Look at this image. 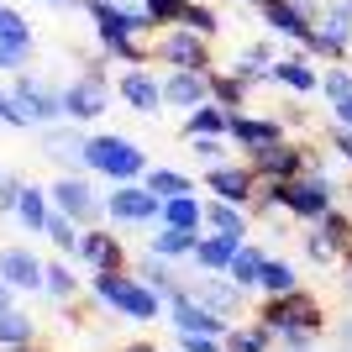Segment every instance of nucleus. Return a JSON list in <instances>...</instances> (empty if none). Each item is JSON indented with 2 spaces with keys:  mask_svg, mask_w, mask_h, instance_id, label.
Returning a JSON list of instances; mask_svg holds the SVG:
<instances>
[{
  "mask_svg": "<svg viewBox=\"0 0 352 352\" xmlns=\"http://www.w3.org/2000/svg\"><path fill=\"white\" fill-rule=\"evenodd\" d=\"M89 294L100 300L105 310H116V316H126V321H158L163 316V300L158 289H147L142 279H137L132 268H111V274H89Z\"/></svg>",
  "mask_w": 352,
  "mask_h": 352,
  "instance_id": "f257e3e1",
  "label": "nucleus"
},
{
  "mask_svg": "<svg viewBox=\"0 0 352 352\" xmlns=\"http://www.w3.org/2000/svg\"><path fill=\"white\" fill-rule=\"evenodd\" d=\"M85 174H100L111 184H132L147 174V153L121 132H95L85 137Z\"/></svg>",
  "mask_w": 352,
  "mask_h": 352,
  "instance_id": "f03ea898",
  "label": "nucleus"
},
{
  "mask_svg": "<svg viewBox=\"0 0 352 352\" xmlns=\"http://www.w3.org/2000/svg\"><path fill=\"white\" fill-rule=\"evenodd\" d=\"M279 195H284V216L310 226V221H321L326 210L337 206V179L326 168H305L300 179H279Z\"/></svg>",
  "mask_w": 352,
  "mask_h": 352,
  "instance_id": "7ed1b4c3",
  "label": "nucleus"
},
{
  "mask_svg": "<svg viewBox=\"0 0 352 352\" xmlns=\"http://www.w3.org/2000/svg\"><path fill=\"white\" fill-rule=\"evenodd\" d=\"M258 321H263L268 331L305 326V331L321 337V331H326V305L305 289V284H300V289H289V294H263V300H258Z\"/></svg>",
  "mask_w": 352,
  "mask_h": 352,
  "instance_id": "20e7f679",
  "label": "nucleus"
},
{
  "mask_svg": "<svg viewBox=\"0 0 352 352\" xmlns=\"http://www.w3.org/2000/svg\"><path fill=\"white\" fill-rule=\"evenodd\" d=\"M153 63H168V69H195V74H210L216 69V58H210V37H200V32L179 27V21H168V27L153 32Z\"/></svg>",
  "mask_w": 352,
  "mask_h": 352,
  "instance_id": "39448f33",
  "label": "nucleus"
},
{
  "mask_svg": "<svg viewBox=\"0 0 352 352\" xmlns=\"http://www.w3.org/2000/svg\"><path fill=\"white\" fill-rule=\"evenodd\" d=\"M111 111V85H105V63H89L74 85H63V121L89 126Z\"/></svg>",
  "mask_w": 352,
  "mask_h": 352,
  "instance_id": "423d86ee",
  "label": "nucleus"
},
{
  "mask_svg": "<svg viewBox=\"0 0 352 352\" xmlns=\"http://www.w3.org/2000/svg\"><path fill=\"white\" fill-rule=\"evenodd\" d=\"M105 221H116V226H163V200L147 190L142 179L116 184L105 195Z\"/></svg>",
  "mask_w": 352,
  "mask_h": 352,
  "instance_id": "0eeeda50",
  "label": "nucleus"
},
{
  "mask_svg": "<svg viewBox=\"0 0 352 352\" xmlns=\"http://www.w3.org/2000/svg\"><path fill=\"white\" fill-rule=\"evenodd\" d=\"M252 11L268 32H279L289 43H305L316 32V0H252Z\"/></svg>",
  "mask_w": 352,
  "mask_h": 352,
  "instance_id": "6e6552de",
  "label": "nucleus"
},
{
  "mask_svg": "<svg viewBox=\"0 0 352 352\" xmlns=\"http://www.w3.org/2000/svg\"><path fill=\"white\" fill-rule=\"evenodd\" d=\"M47 200H53V210H63V216H74L79 226H100V216H105V200L95 190H89L79 174H63V179H53L47 184Z\"/></svg>",
  "mask_w": 352,
  "mask_h": 352,
  "instance_id": "1a4fd4ad",
  "label": "nucleus"
},
{
  "mask_svg": "<svg viewBox=\"0 0 352 352\" xmlns=\"http://www.w3.org/2000/svg\"><path fill=\"white\" fill-rule=\"evenodd\" d=\"M168 326H174L179 337H226V331H232V321L216 316L210 305H200L190 289H179L174 300H168Z\"/></svg>",
  "mask_w": 352,
  "mask_h": 352,
  "instance_id": "9d476101",
  "label": "nucleus"
},
{
  "mask_svg": "<svg viewBox=\"0 0 352 352\" xmlns=\"http://www.w3.org/2000/svg\"><path fill=\"white\" fill-rule=\"evenodd\" d=\"M200 184H206L216 200H232V206H252V195H258V184H263V179H258V168H252L248 158H242V163L226 158V163H210Z\"/></svg>",
  "mask_w": 352,
  "mask_h": 352,
  "instance_id": "9b49d317",
  "label": "nucleus"
},
{
  "mask_svg": "<svg viewBox=\"0 0 352 352\" xmlns=\"http://www.w3.org/2000/svg\"><path fill=\"white\" fill-rule=\"evenodd\" d=\"M11 95L21 100V111H27L32 126H58V121H63V89L43 85V79H32L27 69L11 79Z\"/></svg>",
  "mask_w": 352,
  "mask_h": 352,
  "instance_id": "f8f14e48",
  "label": "nucleus"
},
{
  "mask_svg": "<svg viewBox=\"0 0 352 352\" xmlns=\"http://www.w3.org/2000/svg\"><path fill=\"white\" fill-rule=\"evenodd\" d=\"M74 258H79L89 274L132 268V263H126V242H121L116 232H105V226H85V232H79V248H74Z\"/></svg>",
  "mask_w": 352,
  "mask_h": 352,
  "instance_id": "ddd939ff",
  "label": "nucleus"
},
{
  "mask_svg": "<svg viewBox=\"0 0 352 352\" xmlns=\"http://www.w3.org/2000/svg\"><path fill=\"white\" fill-rule=\"evenodd\" d=\"M184 289L200 300V305H210L216 316H242V305H248V294L252 289H242V284H232L226 274H195V284H184Z\"/></svg>",
  "mask_w": 352,
  "mask_h": 352,
  "instance_id": "4468645a",
  "label": "nucleus"
},
{
  "mask_svg": "<svg viewBox=\"0 0 352 352\" xmlns=\"http://www.w3.org/2000/svg\"><path fill=\"white\" fill-rule=\"evenodd\" d=\"M116 95H121L126 111H137V116H158V111H163V79H158V74H147V63H142V69H121Z\"/></svg>",
  "mask_w": 352,
  "mask_h": 352,
  "instance_id": "2eb2a0df",
  "label": "nucleus"
},
{
  "mask_svg": "<svg viewBox=\"0 0 352 352\" xmlns=\"http://www.w3.org/2000/svg\"><path fill=\"white\" fill-rule=\"evenodd\" d=\"M284 137H289V126L279 121V111H263V116H252V111H236V116H232V132H226V142H236L242 153H252V147L284 142Z\"/></svg>",
  "mask_w": 352,
  "mask_h": 352,
  "instance_id": "dca6fc26",
  "label": "nucleus"
},
{
  "mask_svg": "<svg viewBox=\"0 0 352 352\" xmlns=\"http://www.w3.org/2000/svg\"><path fill=\"white\" fill-rule=\"evenodd\" d=\"M210 100V74H195V69H168L163 74V105H174L190 116L195 105Z\"/></svg>",
  "mask_w": 352,
  "mask_h": 352,
  "instance_id": "f3484780",
  "label": "nucleus"
},
{
  "mask_svg": "<svg viewBox=\"0 0 352 352\" xmlns=\"http://www.w3.org/2000/svg\"><path fill=\"white\" fill-rule=\"evenodd\" d=\"M248 236H232V232H200V242H195V274H226L236 258V248H242Z\"/></svg>",
  "mask_w": 352,
  "mask_h": 352,
  "instance_id": "a211bd4d",
  "label": "nucleus"
},
{
  "mask_svg": "<svg viewBox=\"0 0 352 352\" xmlns=\"http://www.w3.org/2000/svg\"><path fill=\"white\" fill-rule=\"evenodd\" d=\"M274 85H284L289 95H321V69H316V58L310 53H289V58L274 63Z\"/></svg>",
  "mask_w": 352,
  "mask_h": 352,
  "instance_id": "6ab92c4d",
  "label": "nucleus"
},
{
  "mask_svg": "<svg viewBox=\"0 0 352 352\" xmlns=\"http://www.w3.org/2000/svg\"><path fill=\"white\" fill-rule=\"evenodd\" d=\"M0 279L11 289H43V258L27 248H6L0 252Z\"/></svg>",
  "mask_w": 352,
  "mask_h": 352,
  "instance_id": "aec40b11",
  "label": "nucleus"
},
{
  "mask_svg": "<svg viewBox=\"0 0 352 352\" xmlns=\"http://www.w3.org/2000/svg\"><path fill=\"white\" fill-rule=\"evenodd\" d=\"M43 147L47 158L69 163V168H85V132L74 121H58V126H43Z\"/></svg>",
  "mask_w": 352,
  "mask_h": 352,
  "instance_id": "412c9836",
  "label": "nucleus"
},
{
  "mask_svg": "<svg viewBox=\"0 0 352 352\" xmlns=\"http://www.w3.org/2000/svg\"><path fill=\"white\" fill-rule=\"evenodd\" d=\"M321 95L331 100L337 126H352V69H347V63H331V69L321 74Z\"/></svg>",
  "mask_w": 352,
  "mask_h": 352,
  "instance_id": "4be33fe9",
  "label": "nucleus"
},
{
  "mask_svg": "<svg viewBox=\"0 0 352 352\" xmlns=\"http://www.w3.org/2000/svg\"><path fill=\"white\" fill-rule=\"evenodd\" d=\"M232 116H236V111L206 100V105H195L190 116H184V137H226V132H232Z\"/></svg>",
  "mask_w": 352,
  "mask_h": 352,
  "instance_id": "5701e85b",
  "label": "nucleus"
},
{
  "mask_svg": "<svg viewBox=\"0 0 352 352\" xmlns=\"http://www.w3.org/2000/svg\"><path fill=\"white\" fill-rule=\"evenodd\" d=\"M300 53H310L316 63H352V37H337V32L316 27L305 43H300Z\"/></svg>",
  "mask_w": 352,
  "mask_h": 352,
  "instance_id": "b1692460",
  "label": "nucleus"
},
{
  "mask_svg": "<svg viewBox=\"0 0 352 352\" xmlns=\"http://www.w3.org/2000/svg\"><path fill=\"white\" fill-rule=\"evenodd\" d=\"M195 242H200V232H184V226H158V232H153V252L168 258V263H190Z\"/></svg>",
  "mask_w": 352,
  "mask_h": 352,
  "instance_id": "393cba45",
  "label": "nucleus"
},
{
  "mask_svg": "<svg viewBox=\"0 0 352 352\" xmlns=\"http://www.w3.org/2000/svg\"><path fill=\"white\" fill-rule=\"evenodd\" d=\"M163 226L206 232V200H200V195H174V200H163Z\"/></svg>",
  "mask_w": 352,
  "mask_h": 352,
  "instance_id": "a878e982",
  "label": "nucleus"
},
{
  "mask_svg": "<svg viewBox=\"0 0 352 352\" xmlns=\"http://www.w3.org/2000/svg\"><path fill=\"white\" fill-rule=\"evenodd\" d=\"M132 274H137V279L147 284V289H158L163 300H174V294L184 289V284L174 279V263H168V258H158V252H147V258H142V263L132 268Z\"/></svg>",
  "mask_w": 352,
  "mask_h": 352,
  "instance_id": "bb28decb",
  "label": "nucleus"
},
{
  "mask_svg": "<svg viewBox=\"0 0 352 352\" xmlns=\"http://www.w3.org/2000/svg\"><path fill=\"white\" fill-rule=\"evenodd\" d=\"M47 216H53V200H47L43 184H27L21 200H16V221L27 226V232H47Z\"/></svg>",
  "mask_w": 352,
  "mask_h": 352,
  "instance_id": "cd10ccee",
  "label": "nucleus"
},
{
  "mask_svg": "<svg viewBox=\"0 0 352 352\" xmlns=\"http://www.w3.org/2000/svg\"><path fill=\"white\" fill-rule=\"evenodd\" d=\"M206 232H232V236H248V206H232V200H206Z\"/></svg>",
  "mask_w": 352,
  "mask_h": 352,
  "instance_id": "c85d7f7f",
  "label": "nucleus"
},
{
  "mask_svg": "<svg viewBox=\"0 0 352 352\" xmlns=\"http://www.w3.org/2000/svg\"><path fill=\"white\" fill-rule=\"evenodd\" d=\"M248 95H252L248 79H236L232 69H210V100H216V105H226V111H242V105H248Z\"/></svg>",
  "mask_w": 352,
  "mask_h": 352,
  "instance_id": "c756f323",
  "label": "nucleus"
},
{
  "mask_svg": "<svg viewBox=\"0 0 352 352\" xmlns=\"http://www.w3.org/2000/svg\"><path fill=\"white\" fill-rule=\"evenodd\" d=\"M300 289V268L289 258H263V274H258V294H289Z\"/></svg>",
  "mask_w": 352,
  "mask_h": 352,
  "instance_id": "7c9ffc66",
  "label": "nucleus"
},
{
  "mask_svg": "<svg viewBox=\"0 0 352 352\" xmlns=\"http://www.w3.org/2000/svg\"><path fill=\"white\" fill-rule=\"evenodd\" d=\"M263 258H268V252L258 248V242H242V248H236V258H232V268H226V279H232V284H242V289H258Z\"/></svg>",
  "mask_w": 352,
  "mask_h": 352,
  "instance_id": "2f4dec72",
  "label": "nucleus"
},
{
  "mask_svg": "<svg viewBox=\"0 0 352 352\" xmlns=\"http://www.w3.org/2000/svg\"><path fill=\"white\" fill-rule=\"evenodd\" d=\"M179 27H190V32H200V37L216 43L221 37V11L210 0H184V6H179Z\"/></svg>",
  "mask_w": 352,
  "mask_h": 352,
  "instance_id": "473e14b6",
  "label": "nucleus"
},
{
  "mask_svg": "<svg viewBox=\"0 0 352 352\" xmlns=\"http://www.w3.org/2000/svg\"><path fill=\"white\" fill-rule=\"evenodd\" d=\"M142 184L158 195V200H174V195H195V190H200V184H195L184 168H147Z\"/></svg>",
  "mask_w": 352,
  "mask_h": 352,
  "instance_id": "72a5a7b5",
  "label": "nucleus"
},
{
  "mask_svg": "<svg viewBox=\"0 0 352 352\" xmlns=\"http://www.w3.org/2000/svg\"><path fill=\"white\" fill-rule=\"evenodd\" d=\"M32 342H37L32 316H27V310H16V305H6V310H0V347H32Z\"/></svg>",
  "mask_w": 352,
  "mask_h": 352,
  "instance_id": "f704fd0d",
  "label": "nucleus"
},
{
  "mask_svg": "<svg viewBox=\"0 0 352 352\" xmlns=\"http://www.w3.org/2000/svg\"><path fill=\"white\" fill-rule=\"evenodd\" d=\"M274 331H268L263 321H248V326H232L226 331V352H274Z\"/></svg>",
  "mask_w": 352,
  "mask_h": 352,
  "instance_id": "c9c22d12",
  "label": "nucleus"
},
{
  "mask_svg": "<svg viewBox=\"0 0 352 352\" xmlns=\"http://www.w3.org/2000/svg\"><path fill=\"white\" fill-rule=\"evenodd\" d=\"M43 294H53L58 305H69L74 294H79V274H74L63 258H53V263H43Z\"/></svg>",
  "mask_w": 352,
  "mask_h": 352,
  "instance_id": "e433bc0d",
  "label": "nucleus"
},
{
  "mask_svg": "<svg viewBox=\"0 0 352 352\" xmlns=\"http://www.w3.org/2000/svg\"><path fill=\"white\" fill-rule=\"evenodd\" d=\"M316 27L352 37V0H316Z\"/></svg>",
  "mask_w": 352,
  "mask_h": 352,
  "instance_id": "4c0bfd02",
  "label": "nucleus"
},
{
  "mask_svg": "<svg viewBox=\"0 0 352 352\" xmlns=\"http://www.w3.org/2000/svg\"><path fill=\"white\" fill-rule=\"evenodd\" d=\"M79 232H85V226H79V221H74V216H63V210H53V216H47V242H53V248H58V252H69V258H74V248H79Z\"/></svg>",
  "mask_w": 352,
  "mask_h": 352,
  "instance_id": "58836bf2",
  "label": "nucleus"
},
{
  "mask_svg": "<svg viewBox=\"0 0 352 352\" xmlns=\"http://www.w3.org/2000/svg\"><path fill=\"white\" fill-rule=\"evenodd\" d=\"M305 258H310V263H342V248L316 226V221L305 226Z\"/></svg>",
  "mask_w": 352,
  "mask_h": 352,
  "instance_id": "ea45409f",
  "label": "nucleus"
},
{
  "mask_svg": "<svg viewBox=\"0 0 352 352\" xmlns=\"http://www.w3.org/2000/svg\"><path fill=\"white\" fill-rule=\"evenodd\" d=\"M32 63V37H0V74H21Z\"/></svg>",
  "mask_w": 352,
  "mask_h": 352,
  "instance_id": "a19ab883",
  "label": "nucleus"
},
{
  "mask_svg": "<svg viewBox=\"0 0 352 352\" xmlns=\"http://www.w3.org/2000/svg\"><path fill=\"white\" fill-rule=\"evenodd\" d=\"M316 226H321V232L331 236V242H337L342 252L352 248V216H347V210H342V206H331V210H326L321 221H316Z\"/></svg>",
  "mask_w": 352,
  "mask_h": 352,
  "instance_id": "79ce46f5",
  "label": "nucleus"
},
{
  "mask_svg": "<svg viewBox=\"0 0 352 352\" xmlns=\"http://www.w3.org/2000/svg\"><path fill=\"white\" fill-rule=\"evenodd\" d=\"M184 142H190V153L206 163V168H210V163H226V147H221L226 137H184Z\"/></svg>",
  "mask_w": 352,
  "mask_h": 352,
  "instance_id": "37998d69",
  "label": "nucleus"
},
{
  "mask_svg": "<svg viewBox=\"0 0 352 352\" xmlns=\"http://www.w3.org/2000/svg\"><path fill=\"white\" fill-rule=\"evenodd\" d=\"M226 69H232L236 79H248V85H268V79H274V69H263V63H252L248 53H236V58L226 63Z\"/></svg>",
  "mask_w": 352,
  "mask_h": 352,
  "instance_id": "c03bdc74",
  "label": "nucleus"
},
{
  "mask_svg": "<svg viewBox=\"0 0 352 352\" xmlns=\"http://www.w3.org/2000/svg\"><path fill=\"white\" fill-rule=\"evenodd\" d=\"M279 337L284 352H316V331H305V326H284V331H274Z\"/></svg>",
  "mask_w": 352,
  "mask_h": 352,
  "instance_id": "a18cd8bd",
  "label": "nucleus"
},
{
  "mask_svg": "<svg viewBox=\"0 0 352 352\" xmlns=\"http://www.w3.org/2000/svg\"><path fill=\"white\" fill-rule=\"evenodd\" d=\"M21 190H27V179L0 174V216H16V200H21Z\"/></svg>",
  "mask_w": 352,
  "mask_h": 352,
  "instance_id": "49530a36",
  "label": "nucleus"
},
{
  "mask_svg": "<svg viewBox=\"0 0 352 352\" xmlns=\"http://www.w3.org/2000/svg\"><path fill=\"white\" fill-rule=\"evenodd\" d=\"M137 6H142L158 27H168V21H179V6H184V0H137Z\"/></svg>",
  "mask_w": 352,
  "mask_h": 352,
  "instance_id": "de8ad7c7",
  "label": "nucleus"
},
{
  "mask_svg": "<svg viewBox=\"0 0 352 352\" xmlns=\"http://www.w3.org/2000/svg\"><path fill=\"white\" fill-rule=\"evenodd\" d=\"M0 121H6V126H32L27 111H21V100H16L11 89H0Z\"/></svg>",
  "mask_w": 352,
  "mask_h": 352,
  "instance_id": "09e8293b",
  "label": "nucleus"
},
{
  "mask_svg": "<svg viewBox=\"0 0 352 352\" xmlns=\"http://www.w3.org/2000/svg\"><path fill=\"white\" fill-rule=\"evenodd\" d=\"M326 147H331L342 163H352V126H337V121H331V132H326Z\"/></svg>",
  "mask_w": 352,
  "mask_h": 352,
  "instance_id": "8fccbe9b",
  "label": "nucleus"
},
{
  "mask_svg": "<svg viewBox=\"0 0 352 352\" xmlns=\"http://www.w3.org/2000/svg\"><path fill=\"white\" fill-rule=\"evenodd\" d=\"M279 121H284V126H294V132H300V126H310V105H305V95H294V100L279 111Z\"/></svg>",
  "mask_w": 352,
  "mask_h": 352,
  "instance_id": "3c124183",
  "label": "nucleus"
},
{
  "mask_svg": "<svg viewBox=\"0 0 352 352\" xmlns=\"http://www.w3.org/2000/svg\"><path fill=\"white\" fill-rule=\"evenodd\" d=\"M179 352H226V337H179Z\"/></svg>",
  "mask_w": 352,
  "mask_h": 352,
  "instance_id": "603ef678",
  "label": "nucleus"
},
{
  "mask_svg": "<svg viewBox=\"0 0 352 352\" xmlns=\"http://www.w3.org/2000/svg\"><path fill=\"white\" fill-rule=\"evenodd\" d=\"M337 342H342V352H352V316L342 321V331H337Z\"/></svg>",
  "mask_w": 352,
  "mask_h": 352,
  "instance_id": "864d4df0",
  "label": "nucleus"
},
{
  "mask_svg": "<svg viewBox=\"0 0 352 352\" xmlns=\"http://www.w3.org/2000/svg\"><path fill=\"white\" fill-rule=\"evenodd\" d=\"M116 352H158L153 342H126V347H116Z\"/></svg>",
  "mask_w": 352,
  "mask_h": 352,
  "instance_id": "5fc2aeb1",
  "label": "nucleus"
},
{
  "mask_svg": "<svg viewBox=\"0 0 352 352\" xmlns=\"http://www.w3.org/2000/svg\"><path fill=\"white\" fill-rule=\"evenodd\" d=\"M342 279H347V284H352V248H347V252H342Z\"/></svg>",
  "mask_w": 352,
  "mask_h": 352,
  "instance_id": "6e6d98bb",
  "label": "nucleus"
},
{
  "mask_svg": "<svg viewBox=\"0 0 352 352\" xmlns=\"http://www.w3.org/2000/svg\"><path fill=\"white\" fill-rule=\"evenodd\" d=\"M11 294H16V289H11V284H6V279H0V310L11 305Z\"/></svg>",
  "mask_w": 352,
  "mask_h": 352,
  "instance_id": "4d7b16f0",
  "label": "nucleus"
},
{
  "mask_svg": "<svg viewBox=\"0 0 352 352\" xmlns=\"http://www.w3.org/2000/svg\"><path fill=\"white\" fill-rule=\"evenodd\" d=\"M0 352H47V347H37V342H32V347H0Z\"/></svg>",
  "mask_w": 352,
  "mask_h": 352,
  "instance_id": "13d9d810",
  "label": "nucleus"
},
{
  "mask_svg": "<svg viewBox=\"0 0 352 352\" xmlns=\"http://www.w3.org/2000/svg\"><path fill=\"white\" fill-rule=\"evenodd\" d=\"M347 200H352V184H347Z\"/></svg>",
  "mask_w": 352,
  "mask_h": 352,
  "instance_id": "bf43d9fd",
  "label": "nucleus"
},
{
  "mask_svg": "<svg viewBox=\"0 0 352 352\" xmlns=\"http://www.w3.org/2000/svg\"><path fill=\"white\" fill-rule=\"evenodd\" d=\"M53 6H63V0H53Z\"/></svg>",
  "mask_w": 352,
  "mask_h": 352,
  "instance_id": "052dcab7",
  "label": "nucleus"
},
{
  "mask_svg": "<svg viewBox=\"0 0 352 352\" xmlns=\"http://www.w3.org/2000/svg\"><path fill=\"white\" fill-rule=\"evenodd\" d=\"M248 6H252V0H248Z\"/></svg>",
  "mask_w": 352,
  "mask_h": 352,
  "instance_id": "680f3d73",
  "label": "nucleus"
}]
</instances>
